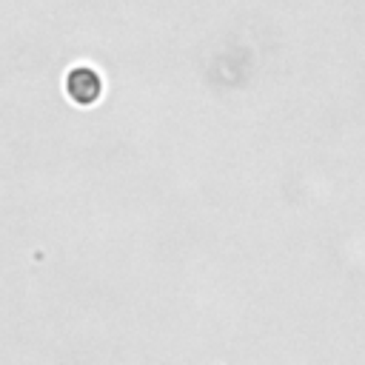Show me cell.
<instances>
[{
  "mask_svg": "<svg viewBox=\"0 0 365 365\" xmlns=\"http://www.w3.org/2000/svg\"><path fill=\"white\" fill-rule=\"evenodd\" d=\"M66 88H68V94H71L77 103H91V100H97L100 80H97V74H94L88 66H80V68H74V71L68 74Z\"/></svg>",
  "mask_w": 365,
  "mask_h": 365,
  "instance_id": "1",
  "label": "cell"
}]
</instances>
